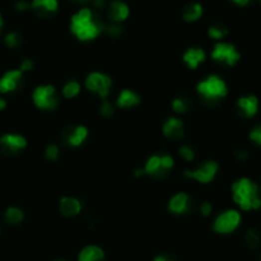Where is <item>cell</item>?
<instances>
[{"instance_id":"24","label":"cell","mask_w":261,"mask_h":261,"mask_svg":"<svg viewBox=\"0 0 261 261\" xmlns=\"http://www.w3.org/2000/svg\"><path fill=\"white\" fill-rule=\"evenodd\" d=\"M24 213L17 207H9L5 210V221L12 226H18L23 222Z\"/></svg>"},{"instance_id":"44","label":"cell","mask_w":261,"mask_h":261,"mask_svg":"<svg viewBox=\"0 0 261 261\" xmlns=\"http://www.w3.org/2000/svg\"><path fill=\"white\" fill-rule=\"evenodd\" d=\"M258 261H261V255L258 256Z\"/></svg>"},{"instance_id":"2","label":"cell","mask_w":261,"mask_h":261,"mask_svg":"<svg viewBox=\"0 0 261 261\" xmlns=\"http://www.w3.org/2000/svg\"><path fill=\"white\" fill-rule=\"evenodd\" d=\"M232 196L235 203L245 212L261 207V187L247 177L240 178L232 185Z\"/></svg>"},{"instance_id":"1","label":"cell","mask_w":261,"mask_h":261,"mask_svg":"<svg viewBox=\"0 0 261 261\" xmlns=\"http://www.w3.org/2000/svg\"><path fill=\"white\" fill-rule=\"evenodd\" d=\"M106 23L92 8L83 6L70 18V31L81 41H92L105 31Z\"/></svg>"},{"instance_id":"14","label":"cell","mask_w":261,"mask_h":261,"mask_svg":"<svg viewBox=\"0 0 261 261\" xmlns=\"http://www.w3.org/2000/svg\"><path fill=\"white\" fill-rule=\"evenodd\" d=\"M237 112L238 115L244 119H251L259 111V98L254 95L242 96L237 101Z\"/></svg>"},{"instance_id":"13","label":"cell","mask_w":261,"mask_h":261,"mask_svg":"<svg viewBox=\"0 0 261 261\" xmlns=\"http://www.w3.org/2000/svg\"><path fill=\"white\" fill-rule=\"evenodd\" d=\"M106 14L111 23L120 24L121 22L128 19L130 14V9L127 3L120 1V0H114L107 6Z\"/></svg>"},{"instance_id":"27","label":"cell","mask_w":261,"mask_h":261,"mask_svg":"<svg viewBox=\"0 0 261 261\" xmlns=\"http://www.w3.org/2000/svg\"><path fill=\"white\" fill-rule=\"evenodd\" d=\"M228 35V29L221 23H215L208 28V36L213 40H222Z\"/></svg>"},{"instance_id":"21","label":"cell","mask_w":261,"mask_h":261,"mask_svg":"<svg viewBox=\"0 0 261 261\" xmlns=\"http://www.w3.org/2000/svg\"><path fill=\"white\" fill-rule=\"evenodd\" d=\"M204 9L201 6V4L192 1V3H187L186 5L182 8L181 10V17L185 22H196L198 19H200L203 15Z\"/></svg>"},{"instance_id":"11","label":"cell","mask_w":261,"mask_h":261,"mask_svg":"<svg viewBox=\"0 0 261 261\" xmlns=\"http://www.w3.org/2000/svg\"><path fill=\"white\" fill-rule=\"evenodd\" d=\"M27 146V140L19 134H4L0 136V152L5 155H15Z\"/></svg>"},{"instance_id":"37","label":"cell","mask_w":261,"mask_h":261,"mask_svg":"<svg viewBox=\"0 0 261 261\" xmlns=\"http://www.w3.org/2000/svg\"><path fill=\"white\" fill-rule=\"evenodd\" d=\"M235 157L238 161H245L249 157V152L246 149H237L235 152Z\"/></svg>"},{"instance_id":"31","label":"cell","mask_w":261,"mask_h":261,"mask_svg":"<svg viewBox=\"0 0 261 261\" xmlns=\"http://www.w3.org/2000/svg\"><path fill=\"white\" fill-rule=\"evenodd\" d=\"M104 32H106L110 37H114V38L120 37L121 33H123V27H121L120 24H116V23L106 24Z\"/></svg>"},{"instance_id":"28","label":"cell","mask_w":261,"mask_h":261,"mask_svg":"<svg viewBox=\"0 0 261 261\" xmlns=\"http://www.w3.org/2000/svg\"><path fill=\"white\" fill-rule=\"evenodd\" d=\"M178 152H180V155L182 157V159H185L186 162L194 161L196 157L195 148L190 145V144H184V145H181Z\"/></svg>"},{"instance_id":"29","label":"cell","mask_w":261,"mask_h":261,"mask_svg":"<svg viewBox=\"0 0 261 261\" xmlns=\"http://www.w3.org/2000/svg\"><path fill=\"white\" fill-rule=\"evenodd\" d=\"M22 42H23V38L18 32H9L8 35L5 36V45L10 47V49H15V47L20 46Z\"/></svg>"},{"instance_id":"7","label":"cell","mask_w":261,"mask_h":261,"mask_svg":"<svg viewBox=\"0 0 261 261\" xmlns=\"http://www.w3.org/2000/svg\"><path fill=\"white\" fill-rule=\"evenodd\" d=\"M241 223V214L235 209H230L223 212L215 218L213 223V230L221 235H228L235 232Z\"/></svg>"},{"instance_id":"9","label":"cell","mask_w":261,"mask_h":261,"mask_svg":"<svg viewBox=\"0 0 261 261\" xmlns=\"http://www.w3.org/2000/svg\"><path fill=\"white\" fill-rule=\"evenodd\" d=\"M219 166L215 161H207L204 162L201 166L196 167L195 169H186L184 172L185 177L192 178V180L198 181L200 184H210L215 178L218 173Z\"/></svg>"},{"instance_id":"25","label":"cell","mask_w":261,"mask_h":261,"mask_svg":"<svg viewBox=\"0 0 261 261\" xmlns=\"http://www.w3.org/2000/svg\"><path fill=\"white\" fill-rule=\"evenodd\" d=\"M245 242L250 250H258L261 244V236L256 228H250L245 235Z\"/></svg>"},{"instance_id":"42","label":"cell","mask_w":261,"mask_h":261,"mask_svg":"<svg viewBox=\"0 0 261 261\" xmlns=\"http://www.w3.org/2000/svg\"><path fill=\"white\" fill-rule=\"evenodd\" d=\"M1 27H3V17L0 14V31H1Z\"/></svg>"},{"instance_id":"5","label":"cell","mask_w":261,"mask_h":261,"mask_svg":"<svg viewBox=\"0 0 261 261\" xmlns=\"http://www.w3.org/2000/svg\"><path fill=\"white\" fill-rule=\"evenodd\" d=\"M32 101L37 109L51 111L59 106V96L56 88L51 84L40 86L32 93Z\"/></svg>"},{"instance_id":"22","label":"cell","mask_w":261,"mask_h":261,"mask_svg":"<svg viewBox=\"0 0 261 261\" xmlns=\"http://www.w3.org/2000/svg\"><path fill=\"white\" fill-rule=\"evenodd\" d=\"M105 260V253L104 250L100 246H91L84 247L81 251L79 256H78V261H104Z\"/></svg>"},{"instance_id":"15","label":"cell","mask_w":261,"mask_h":261,"mask_svg":"<svg viewBox=\"0 0 261 261\" xmlns=\"http://www.w3.org/2000/svg\"><path fill=\"white\" fill-rule=\"evenodd\" d=\"M23 82V73L20 70H9L0 78V92L12 93L17 91Z\"/></svg>"},{"instance_id":"6","label":"cell","mask_w":261,"mask_h":261,"mask_svg":"<svg viewBox=\"0 0 261 261\" xmlns=\"http://www.w3.org/2000/svg\"><path fill=\"white\" fill-rule=\"evenodd\" d=\"M112 81L111 78L105 73L93 72L86 78V88L89 92L95 93L96 96L101 97L102 100H106L107 96L110 95Z\"/></svg>"},{"instance_id":"32","label":"cell","mask_w":261,"mask_h":261,"mask_svg":"<svg viewBox=\"0 0 261 261\" xmlns=\"http://www.w3.org/2000/svg\"><path fill=\"white\" fill-rule=\"evenodd\" d=\"M59 155H60V149H59V146L56 144H50L45 149V157L50 159V161H56Z\"/></svg>"},{"instance_id":"26","label":"cell","mask_w":261,"mask_h":261,"mask_svg":"<svg viewBox=\"0 0 261 261\" xmlns=\"http://www.w3.org/2000/svg\"><path fill=\"white\" fill-rule=\"evenodd\" d=\"M81 84L77 81H69L64 84L63 89H61V93L65 98L70 100V98H75L79 93H81Z\"/></svg>"},{"instance_id":"34","label":"cell","mask_w":261,"mask_h":261,"mask_svg":"<svg viewBox=\"0 0 261 261\" xmlns=\"http://www.w3.org/2000/svg\"><path fill=\"white\" fill-rule=\"evenodd\" d=\"M199 212H200V214L203 215V217H209V215L213 213V205L209 203V201H205V203H203L200 205Z\"/></svg>"},{"instance_id":"39","label":"cell","mask_w":261,"mask_h":261,"mask_svg":"<svg viewBox=\"0 0 261 261\" xmlns=\"http://www.w3.org/2000/svg\"><path fill=\"white\" fill-rule=\"evenodd\" d=\"M153 261H176V259L173 256L169 255H159L154 259Z\"/></svg>"},{"instance_id":"36","label":"cell","mask_w":261,"mask_h":261,"mask_svg":"<svg viewBox=\"0 0 261 261\" xmlns=\"http://www.w3.org/2000/svg\"><path fill=\"white\" fill-rule=\"evenodd\" d=\"M29 8H31V3L26 1V0H20V1L15 4V9L19 10V12H26Z\"/></svg>"},{"instance_id":"40","label":"cell","mask_w":261,"mask_h":261,"mask_svg":"<svg viewBox=\"0 0 261 261\" xmlns=\"http://www.w3.org/2000/svg\"><path fill=\"white\" fill-rule=\"evenodd\" d=\"M232 1L240 6H246L251 3V0H232Z\"/></svg>"},{"instance_id":"16","label":"cell","mask_w":261,"mask_h":261,"mask_svg":"<svg viewBox=\"0 0 261 261\" xmlns=\"http://www.w3.org/2000/svg\"><path fill=\"white\" fill-rule=\"evenodd\" d=\"M162 132L171 140H180L185 136V125L181 119L169 118L164 121Z\"/></svg>"},{"instance_id":"41","label":"cell","mask_w":261,"mask_h":261,"mask_svg":"<svg viewBox=\"0 0 261 261\" xmlns=\"http://www.w3.org/2000/svg\"><path fill=\"white\" fill-rule=\"evenodd\" d=\"M6 107V102L5 100H3V98H0V111H3L4 109Z\"/></svg>"},{"instance_id":"3","label":"cell","mask_w":261,"mask_h":261,"mask_svg":"<svg viewBox=\"0 0 261 261\" xmlns=\"http://www.w3.org/2000/svg\"><path fill=\"white\" fill-rule=\"evenodd\" d=\"M196 92L204 105L217 106L228 95V87L221 77L212 74L199 82L196 86Z\"/></svg>"},{"instance_id":"43","label":"cell","mask_w":261,"mask_h":261,"mask_svg":"<svg viewBox=\"0 0 261 261\" xmlns=\"http://www.w3.org/2000/svg\"><path fill=\"white\" fill-rule=\"evenodd\" d=\"M75 1H79V3H89L91 0H75Z\"/></svg>"},{"instance_id":"18","label":"cell","mask_w":261,"mask_h":261,"mask_svg":"<svg viewBox=\"0 0 261 261\" xmlns=\"http://www.w3.org/2000/svg\"><path fill=\"white\" fill-rule=\"evenodd\" d=\"M31 9L40 17H50L59 9L58 0H32Z\"/></svg>"},{"instance_id":"12","label":"cell","mask_w":261,"mask_h":261,"mask_svg":"<svg viewBox=\"0 0 261 261\" xmlns=\"http://www.w3.org/2000/svg\"><path fill=\"white\" fill-rule=\"evenodd\" d=\"M60 138L64 144L77 148V146L82 145L88 138V129L83 125H72V127L65 128L61 131Z\"/></svg>"},{"instance_id":"19","label":"cell","mask_w":261,"mask_h":261,"mask_svg":"<svg viewBox=\"0 0 261 261\" xmlns=\"http://www.w3.org/2000/svg\"><path fill=\"white\" fill-rule=\"evenodd\" d=\"M205 51L200 47H190L182 55V60L190 69H196L201 63L205 61Z\"/></svg>"},{"instance_id":"45","label":"cell","mask_w":261,"mask_h":261,"mask_svg":"<svg viewBox=\"0 0 261 261\" xmlns=\"http://www.w3.org/2000/svg\"><path fill=\"white\" fill-rule=\"evenodd\" d=\"M260 1H261V0H260Z\"/></svg>"},{"instance_id":"10","label":"cell","mask_w":261,"mask_h":261,"mask_svg":"<svg viewBox=\"0 0 261 261\" xmlns=\"http://www.w3.org/2000/svg\"><path fill=\"white\" fill-rule=\"evenodd\" d=\"M195 200L187 192H177L168 203V210L175 215H185L195 210Z\"/></svg>"},{"instance_id":"8","label":"cell","mask_w":261,"mask_h":261,"mask_svg":"<svg viewBox=\"0 0 261 261\" xmlns=\"http://www.w3.org/2000/svg\"><path fill=\"white\" fill-rule=\"evenodd\" d=\"M212 59L227 66H235L241 59V55L232 43L218 42L212 50Z\"/></svg>"},{"instance_id":"38","label":"cell","mask_w":261,"mask_h":261,"mask_svg":"<svg viewBox=\"0 0 261 261\" xmlns=\"http://www.w3.org/2000/svg\"><path fill=\"white\" fill-rule=\"evenodd\" d=\"M91 4L95 9H104L106 6V1L105 0H91Z\"/></svg>"},{"instance_id":"30","label":"cell","mask_w":261,"mask_h":261,"mask_svg":"<svg viewBox=\"0 0 261 261\" xmlns=\"http://www.w3.org/2000/svg\"><path fill=\"white\" fill-rule=\"evenodd\" d=\"M100 114L105 118H111L115 114V106L109 100H102L100 105Z\"/></svg>"},{"instance_id":"23","label":"cell","mask_w":261,"mask_h":261,"mask_svg":"<svg viewBox=\"0 0 261 261\" xmlns=\"http://www.w3.org/2000/svg\"><path fill=\"white\" fill-rule=\"evenodd\" d=\"M192 102L189 97L186 96H178L175 100L172 101V110L178 114V115H182V114H186L191 110Z\"/></svg>"},{"instance_id":"33","label":"cell","mask_w":261,"mask_h":261,"mask_svg":"<svg viewBox=\"0 0 261 261\" xmlns=\"http://www.w3.org/2000/svg\"><path fill=\"white\" fill-rule=\"evenodd\" d=\"M249 136L254 143L261 146V125H258V127L254 128V129L250 131Z\"/></svg>"},{"instance_id":"35","label":"cell","mask_w":261,"mask_h":261,"mask_svg":"<svg viewBox=\"0 0 261 261\" xmlns=\"http://www.w3.org/2000/svg\"><path fill=\"white\" fill-rule=\"evenodd\" d=\"M33 69V61L31 60V59H24V60H22V63H20V68L19 70L22 73H26V72H29V70Z\"/></svg>"},{"instance_id":"17","label":"cell","mask_w":261,"mask_h":261,"mask_svg":"<svg viewBox=\"0 0 261 261\" xmlns=\"http://www.w3.org/2000/svg\"><path fill=\"white\" fill-rule=\"evenodd\" d=\"M83 209V205L78 199L72 198V196H64L60 199L59 203V210H60L61 215L66 217V218H73L77 217Z\"/></svg>"},{"instance_id":"4","label":"cell","mask_w":261,"mask_h":261,"mask_svg":"<svg viewBox=\"0 0 261 261\" xmlns=\"http://www.w3.org/2000/svg\"><path fill=\"white\" fill-rule=\"evenodd\" d=\"M175 166V159L172 155L162 153V154H153L148 158L144 164L143 173L146 176L155 178V180H164L169 176Z\"/></svg>"},{"instance_id":"20","label":"cell","mask_w":261,"mask_h":261,"mask_svg":"<svg viewBox=\"0 0 261 261\" xmlns=\"http://www.w3.org/2000/svg\"><path fill=\"white\" fill-rule=\"evenodd\" d=\"M139 104H140V97L134 91H130V89L121 91L118 101H116V106L120 107V109H130V107H135Z\"/></svg>"}]
</instances>
